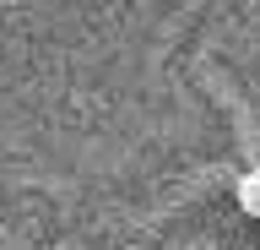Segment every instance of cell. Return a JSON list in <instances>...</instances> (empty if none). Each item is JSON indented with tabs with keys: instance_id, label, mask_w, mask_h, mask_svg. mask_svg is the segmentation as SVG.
<instances>
[{
	"instance_id": "cell-1",
	"label": "cell",
	"mask_w": 260,
	"mask_h": 250,
	"mask_svg": "<svg viewBox=\"0 0 260 250\" xmlns=\"http://www.w3.org/2000/svg\"><path fill=\"white\" fill-rule=\"evenodd\" d=\"M239 207L249 217H260V174H244L239 180Z\"/></svg>"
}]
</instances>
